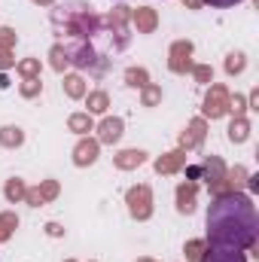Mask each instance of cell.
Segmentation results:
<instances>
[{
    "label": "cell",
    "instance_id": "22",
    "mask_svg": "<svg viewBox=\"0 0 259 262\" xmlns=\"http://www.w3.org/2000/svg\"><path fill=\"white\" fill-rule=\"evenodd\" d=\"M12 43H15V34H12V31H0V49L6 52Z\"/></svg>",
    "mask_w": 259,
    "mask_h": 262
},
{
    "label": "cell",
    "instance_id": "24",
    "mask_svg": "<svg viewBox=\"0 0 259 262\" xmlns=\"http://www.w3.org/2000/svg\"><path fill=\"white\" fill-rule=\"evenodd\" d=\"M37 70H40V64H37V61H25V64H21V73H25V76H34Z\"/></svg>",
    "mask_w": 259,
    "mask_h": 262
},
{
    "label": "cell",
    "instance_id": "2",
    "mask_svg": "<svg viewBox=\"0 0 259 262\" xmlns=\"http://www.w3.org/2000/svg\"><path fill=\"white\" fill-rule=\"evenodd\" d=\"M128 204H131V213H134L137 220H146V216H149V189H146V186L131 189Z\"/></svg>",
    "mask_w": 259,
    "mask_h": 262
},
{
    "label": "cell",
    "instance_id": "5",
    "mask_svg": "<svg viewBox=\"0 0 259 262\" xmlns=\"http://www.w3.org/2000/svg\"><path fill=\"white\" fill-rule=\"evenodd\" d=\"M95 159H98V143L82 140V143L76 146V165H92Z\"/></svg>",
    "mask_w": 259,
    "mask_h": 262
},
{
    "label": "cell",
    "instance_id": "7",
    "mask_svg": "<svg viewBox=\"0 0 259 262\" xmlns=\"http://www.w3.org/2000/svg\"><path fill=\"white\" fill-rule=\"evenodd\" d=\"M183 159H186L183 152H171V156H165V159H159V162H156V168H159L162 174H171V171H177V168L183 165Z\"/></svg>",
    "mask_w": 259,
    "mask_h": 262
},
{
    "label": "cell",
    "instance_id": "4",
    "mask_svg": "<svg viewBox=\"0 0 259 262\" xmlns=\"http://www.w3.org/2000/svg\"><path fill=\"white\" fill-rule=\"evenodd\" d=\"M201 262H247L241 250H232V247H210L207 256Z\"/></svg>",
    "mask_w": 259,
    "mask_h": 262
},
{
    "label": "cell",
    "instance_id": "27",
    "mask_svg": "<svg viewBox=\"0 0 259 262\" xmlns=\"http://www.w3.org/2000/svg\"><path fill=\"white\" fill-rule=\"evenodd\" d=\"M201 3H210V6H235L241 0H201Z\"/></svg>",
    "mask_w": 259,
    "mask_h": 262
},
{
    "label": "cell",
    "instance_id": "23",
    "mask_svg": "<svg viewBox=\"0 0 259 262\" xmlns=\"http://www.w3.org/2000/svg\"><path fill=\"white\" fill-rule=\"evenodd\" d=\"M143 79H146L143 70H128V82L131 85H143Z\"/></svg>",
    "mask_w": 259,
    "mask_h": 262
},
{
    "label": "cell",
    "instance_id": "12",
    "mask_svg": "<svg viewBox=\"0 0 259 262\" xmlns=\"http://www.w3.org/2000/svg\"><path fill=\"white\" fill-rule=\"evenodd\" d=\"M15 223H18V220H15L12 213H3V216H0V241H6V238H9V232L15 229Z\"/></svg>",
    "mask_w": 259,
    "mask_h": 262
},
{
    "label": "cell",
    "instance_id": "11",
    "mask_svg": "<svg viewBox=\"0 0 259 262\" xmlns=\"http://www.w3.org/2000/svg\"><path fill=\"white\" fill-rule=\"evenodd\" d=\"M25 195H28V201H31V204H40L43 198H52V195H55V183H46L43 189H34V192H25Z\"/></svg>",
    "mask_w": 259,
    "mask_h": 262
},
{
    "label": "cell",
    "instance_id": "6",
    "mask_svg": "<svg viewBox=\"0 0 259 262\" xmlns=\"http://www.w3.org/2000/svg\"><path fill=\"white\" fill-rule=\"evenodd\" d=\"M119 134H122V122H119V119H104V122H101V140H104V143L119 140Z\"/></svg>",
    "mask_w": 259,
    "mask_h": 262
},
{
    "label": "cell",
    "instance_id": "30",
    "mask_svg": "<svg viewBox=\"0 0 259 262\" xmlns=\"http://www.w3.org/2000/svg\"><path fill=\"white\" fill-rule=\"evenodd\" d=\"M40 3H49V0H40Z\"/></svg>",
    "mask_w": 259,
    "mask_h": 262
},
{
    "label": "cell",
    "instance_id": "15",
    "mask_svg": "<svg viewBox=\"0 0 259 262\" xmlns=\"http://www.w3.org/2000/svg\"><path fill=\"white\" fill-rule=\"evenodd\" d=\"M229 137L241 143V140L247 137V122H244V119H238V122H232V125H229Z\"/></svg>",
    "mask_w": 259,
    "mask_h": 262
},
{
    "label": "cell",
    "instance_id": "16",
    "mask_svg": "<svg viewBox=\"0 0 259 262\" xmlns=\"http://www.w3.org/2000/svg\"><path fill=\"white\" fill-rule=\"evenodd\" d=\"M204 125H201V122H192V128H189V137H186V134H183V143H186V146H195V143H198V140H201V134H204Z\"/></svg>",
    "mask_w": 259,
    "mask_h": 262
},
{
    "label": "cell",
    "instance_id": "21",
    "mask_svg": "<svg viewBox=\"0 0 259 262\" xmlns=\"http://www.w3.org/2000/svg\"><path fill=\"white\" fill-rule=\"evenodd\" d=\"M21 195H25V186H21L18 180H12V183L6 186V198H12V201H15V198H21Z\"/></svg>",
    "mask_w": 259,
    "mask_h": 262
},
{
    "label": "cell",
    "instance_id": "26",
    "mask_svg": "<svg viewBox=\"0 0 259 262\" xmlns=\"http://www.w3.org/2000/svg\"><path fill=\"white\" fill-rule=\"evenodd\" d=\"M198 250H201V241H192V244L186 247V256H189V259H195V256H198Z\"/></svg>",
    "mask_w": 259,
    "mask_h": 262
},
{
    "label": "cell",
    "instance_id": "13",
    "mask_svg": "<svg viewBox=\"0 0 259 262\" xmlns=\"http://www.w3.org/2000/svg\"><path fill=\"white\" fill-rule=\"evenodd\" d=\"M73 55H76V58H73V64H79V67H89L92 61H95V55H92V49H89V46H79Z\"/></svg>",
    "mask_w": 259,
    "mask_h": 262
},
{
    "label": "cell",
    "instance_id": "25",
    "mask_svg": "<svg viewBox=\"0 0 259 262\" xmlns=\"http://www.w3.org/2000/svg\"><path fill=\"white\" fill-rule=\"evenodd\" d=\"M229 70H232V73H235V70H241V67H244V61H241V55H232V58H229Z\"/></svg>",
    "mask_w": 259,
    "mask_h": 262
},
{
    "label": "cell",
    "instance_id": "3",
    "mask_svg": "<svg viewBox=\"0 0 259 262\" xmlns=\"http://www.w3.org/2000/svg\"><path fill=\"white\" fill-rule=\"evenodd\" d=\"M226 107H229V95H226V89L213 85L210 95H207V101H204V113H207V116H223Z\"/></svg>",
    "mask_w": 259,
    "mask_h": 262
},
{
    "label": "cell",
    "instance_id": "8",
    "mask_svg": "<svg viewBox=\"0 0 259 262\" xmlns=\"http://www.w3.org/2000/svg\"><path fill=\"white\" fill-rule=\"evenodd\" d=\"M134 21H137L140 31H153V28H156V15H153L149 9H137V12H134Z\"/></svg>",
    "mask_w": 259,
    "mask_h": 262
},
{
    "label": "cell",
    "instance_id": "10",
    "mask_svg": "<svg viewBox=\"0 0 259 262\" xmlns=\"http://www.w3.org/2000/svg\"><path fill=\"white\" fill-rule=\"evenodd\" d=\"M140 162H143V152H134V149L116 156V165H119V168H134V165H140Z\"/></svg>",
    "mask_w": 259,
    "mask_h": 262
},
{
    "label": "cell",
    "instance_id": "28",
    "mask_svg": "<svg viewBox=\"0 0 259 262\" xmlns=\"http://www.w3.org/2000/svg\"><path fill=\"white\" fill-rule=\"evenodd\" d=\"M195 76H198L201 82H207V79H210V70H207V67H195Z\"/></svg>",
    "mask_w": 259,
    "mask_h": 262
},
{
    "label": "cell",
    "instance_id": "17",
    "mask_svg": "<svg viewBox=\"0 0 259 262\" xmlns=\"http://www.w3.org/2000/svg\"><path fill=\"white\" fill-rule=\"evenodd\" d=\"M104 107H107V95H101V92H98V95H92V98H89V110L101 113Z\"/></svg>",
    "mask_w": 259,
    "mask_h": 262
},
{
    "label": "cell",
    "instance_id": "14",
    "mask_svg": "<svg viewBox=\"0 0 259 262\" xmlns=\"http://www.w3.org/2000/svg\"><path fill=\"white\" fill-rule=\"evenodd\" d=\"M0 143H6V146L21 143V131H18V128H3V131H0Z\"/></svg>",
    "mask_w": 259,
    "mask_h": 262
},
{
    "label": "cell",
    "instance_id": "20",
    "mask_svg": "<svg viewBox=\"0 0 259 262\" xmlns=\"http://www.w3.org/2000/svg\"><path fill=\"white\" fill-rule=\"evenodd\" d=\"M67 95H73V98L82 95V79H79V76H70V79H67Z\"/></svg>",
    "mask_w": 259,
    "mask_h": 262
},
{
    "label": "cell",
    "instance_id": "19",
    "mask_svg": "<svg viewBox=\"0 0 259 262\" xmlns=\"http://www.w3.org/2000/svg\"><path fill=\"white\" fill-rule=\"evenodd\" d=\"M70 128L73 131H89L92 128V119H89V116H73V119H70Z\"/></svg>",
    "mask_w": 259,
    "mask_h": 262
},
{
    "label": "cell",
    "instance_id": "9",
    "mask_svg": "<svg viewBox=\"0 0 259 262\" xmlns=\"http://www.w3.org/2000/svg\"><path fill=\"white\" fill-rule=\"evenodd\" d=\"M189 52H192V46H189V43H177V46H174V61H171V67H174V70H183V55H186V58H189Z\"/></svg>",
    "mask_w": 259,
    "mask_h": 262
},
{
    "label": "cell",
    "instance_id": "29",
    "mask_svg": "<svg viewBox=\"0 0 259 262\" xmlns=\"http://www.w3.org/2000/svg\"><path fill=\"white\" fill-rule=\"evenodd\" d=\"M156 98H159V92H156V89H149V92H146V104H153Z\"/></svg>",
    "mask_w": 259,
    "mask_h": 262
},
{
    "label": "cell",
    "instance_id": "1",
    "mask_svg": "<svg viewBox=\"0 0 259 262\" xmlns=\"http://www.w3.org/2000/svg\"><path fill=\"white\" fill-rule=\"evenodd\" d=\"M256 207L247 195L229 192L220 195L207 210V232H210V247H232L244 250L256 241Z\"/></svg>",
    "mask_w": 259,
    "mask_h": 262
},
{
    "label": "cell",
    "instance_id": "18",
    "mask_svg": "<svg viewBox=\"0 0 259 262\" xmlns=\"http://www.w3.org/2000/svg\"><path fill=\"white\" fill-rule=\"evenodd\" d=\"M180 210H186V213H189V210H192L195 204H192V186H189V189H180Z\"/></svg>",
    "mask_w": 259,
    "mask_h": 262
}]
</instances>
